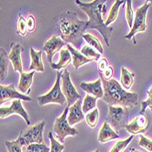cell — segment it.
I'll return each mask as SVG.
<instances>
[{"mask_svg":"<svg viewBox=\"0 0 152 152\" xmlns=\"http://www.w3.org/2000/svg\"><path fill=\"white\" fill-rule=\"evenodd\" d=\"M133 136H134V135H131L129 137H128L127 140L118 141V142L113 146V148H111V150H110L109 152H123V150L128 147V145H129V144L131 142V140H133Z\"/></svg>","mask_w":152,"mask_h":152,"instance_id":"cell-29","label":"cell"},{"mask_svg":"<svg viewBox=\"0 0 152 152\" xmlns=\"http://www.w3.org/2000/svg\"><path fill=\"white\" fill-rule=\"evenodd\" d=\"M96 96H91L90 95H87L84 100H83V106H82V110L84 113H87L91 109H95L96 108Z\"/></svg>","mask_w":152,"mask_h":152,"instance_id":"cell-27","label":"cell"},{"mask_svg":"<svg viewBox=\"0 0 152 152\" xmlns=\"http://www.w3.org/2000/svg\"><path fill=\"white\" fill-rule=\"evenodd\" d=\"M24 50L22 46L20 44H15L13 43L11 47V51L9 53V60L11 61L14 70L16 72H19L20 74L23 73V66H22V61H21V53Z\"/></svg>","mask_w":152,"mask_h":152,"instance_id":"cell-14","label":"cell"},{"mask_svg":"<svg viewBox=\"0 0 152 152\" xmlns=\"http://www.w3.org/2000/svg\"><path fill=\"white\" fill-rule=\"evenodd\" d=\"M64 46H65V41L57 35H54L45 43L43 47V50L46 51L47 56H48V60L51 64H52V59H53L54 55L58 51H59Z\"/></svg>","mask_w":152,"mask_h":152,"instance_id":"cell-12","label":"cell"},{"mask_svg":"<svg viewBox=\"0 0 152 152\" xmlns=\"http://www.w3.org/2000/svg\"><path fill=\"white\" fill-rule=\"evenodd\" d=\"M34 75H35V71H31L29 73L23 72L20 74V79L18 83V89L20 92L29 94L30 92L29 88L32 85Z\"/></svg>","mask_w":152,"mask_h":152,"instance_id":"cell-19","label":"cell"},{"mask_svg":"<svg viewBox=\"0 0 152 152\" xmlns=\"http://www.w3.org/2000/svg\"><path fill=\"white\" fill-rule=\"evenodd\" d=\"M107 67H108V65H107V61L106 58H102L101 60H99L98 62V69H99L100 75L104 73V71L107 69Z\"/></svg>","mask_w":152,"mask_h":152,"instance_id":"cell-38","label":"cell"},{"mask_svg":"<svg viewBox=\"0 0 152 152\" xmlns=\"http://www.w3.org/2000/svg\"><path fill=\"white\" fill-rule=\"evenodd\" d=\"M148 120L145 114H140L137 116L130 123H129L126 126V129L129 133H131L132 135H137L144 133L148 128Z\"/></svg>","mask_w":152,"mask_h":152,"instance_id":"cell-13","label":"cell"},{"mask_svg":"<svg viewBox=\"0 0 152 152\" xmlns=\"http://www.w3.org/2000/svg\"><path fill=\"white\" fill-rule=\"evenodd\" d=\"M126 1H123V0H117V1H115L114 5L112 6L111 9H110L109 11V14L107 16V18L105 22L106 26H108L109 24H111L112 22H114L117 18H118V10H119V7L121 5H123L124 3H125Z\"/></svg>","mask_w":152,"mask_h":152,"instance_id":"cell-24","label":"cell"},{"mask_svg":"<svg viewBox=\"0 0 152 152\" xmlns=\"http://www.w3.org/2000/svg\"><path fill=\"white\" fill-rule=\"evenodd\" d=\"M100 78L104 89L102 100L107 103L108 106L131 107L137 104L139 96L137 93L124 90L116 79L111 78L110 80H105L102 77Z\"/></svg>","mask_w":152,"mask_h":152,"instance_id":"cell-2","label":"cell"},{"mask_svg":"<svg viewBox=\"0 0 152 152\" xmlns=\"http://www.w3.org/2000/svg\"><path fill=\"white\" fill-rule=\"evenodd\" d=\"M72 61V57L71 54L67 48H64L60 50V56H59V61L58 63H52L51 67L53 69L60 70L61 68L66 67L68 64Z\"/></svg>","mask_w":152,"mask_h":152,"instance_id":"cell-21","label":"cell"},{"mask_svg":"<svg viewBox=\"0 0 152 152\" xmlns=\"http://www.w3.org/2000/svg\"><path fill=\"white\" fill-rule=\"evenodd\" d=\"M5 144L8 152H23L22 151L23 146L18 139L12 141H6Z\"/></svg>","mask_w":152,"mask_h":152,"instance_id":"cell-32","label":"cell"},{"mask_svg":"<svg viewBox=\"0 0 152 152\" xmlns=\"http://www.w3.org/2000/svg\"><path fill=\"white\" fill-rule=\"evenodd\" d=\"M82 119H84V112L82 110V100L79 99L75 104L68 107L67 121L70 126H73Z\"/></svg>","mask_w":152,"mask_h":152,"instance_id":"cell-16","label":"cell"},{"mask_svg":"<svg viewBox=\"0 0 152 152\" xmlns=\"http://www.w3.org/2000/svg\"><path fill=\"white\" fill-rule=\"evenodd\" d=\"M0 90H1V98H0V104H4L5 102L8 100H14V99H20V100H26L30 101V96H25L24 94L19 93L13 84H10L9 86H0Z\"/></svg>","mask_w":152,"mask_h":152,"instance_id":"cell-11","label":"cell"},{"mask_svg":"<svg viewBox=\"0 0 152 152\" xmlns=\"http://www.w3.org/2000/svg\"><path fill=\"white\" fill-rule=\"evenodd\" d=\"M94 152H99V149H96V151H94Z\"/></svg>","mask_w":152,"mask_h":152,"instance_id":"cell-41","label":"cell"},{"mask_svg":"<svg viewBox=\"0 0 152 152\" xmlns=\"http://www.w3.org/2000/svg\"><path fill=\"white\" fill-rule=\"evenodd\" d=\"M129 109L124 107L108 106V115L106 121L111 125L116 131H118L128 125Z\"/></svg>","mask_w":152,"mask_h":152,"instance_id":"cell-5","label":"cell"},{"mask_svg":"<svg viewBox=\"0 0 152 152\" xmlns=\"http://www.w3.org/2000/svg\"><path fill=\"white\" fill-rule=\"evenodd\" d=\"M99 109L96 107L91 112H89L86 115V121L88 123V125L90 128H95L96 123L99 121Z\"/></svg>","mask_w":152,"mask_h":152,"instance_id":"cell-28","label":"cell"},{"mask_svg":"<svg viewBox=\"0 0 152 152\" xmlns=\"http://www.w3.org/2000/svg\"><path fill=\"white\" fill-rule=\"evenodd\" d=\"M80 88L86 91L88 95H93L96 99H103L104 96V89L102 88L101 78L96 79L93 82H82L80 84Z\"/></svg>","mask_w":152,"mask_h":152,"instance_id":"cell-15","label":"cell"},{"mask_svg":"<svg viewBox=\"0 0 152 152\" xmlns=\"http://www.w3.org/2000/svg\"><path fill=\"white\" fill-rule=\"evenodd\" d=\"M130 152H140V151H139V150H136V149H131V150H130Z\"/></svg>","mask_w":152,"mask_h":152,"instance_id":"cell-40","label":"cell"},{"mask_svg":"<svg viewBox=\"0 0 152 152\" xmlns=\"http://www.w3.org/2000/svg\"><path fill=\"white\" fill-rule=\"evenodd\" d=\"M147 93H148V99L141 103L142 108H141L140 114H144V112H145V110H146L147 107H149L152 110V87L148 90Z\"/></svg>","mask_w":152,"mask_h":152,"instance_id":"cell-35","label":"cell"},{"mask_svg":"<svg viewBox=\"0 0 152 152\" xmlns=\"http://www.w3.org/2000/svg\"><path fill=\"white\" fill-rule=\"evenodd\" d=\"M26 152H50V148H48L46 143H33L26 148Z\"/></svg>","mask_w":152,"mask_h":152,"instance_id":"cell-30","label":"cell"},{"mask_svg":"<svg viewBox=\"0 0 152 152\" xmlns=\"http://www.w3.org/2000/svg\"><path fill=\"white\" fill-rule=\"evenodd\" d=\"M66 48L69 50L71 57H72V62H73V66L75 67V69H78V67L81 66L82 65H84L86 63L90 62L91 60L87 58L84 55H82L81 52H79L78 50H77L75 48H72L70 45H67Z\"/></svg>","mask_w":152,"mask_h":152,"instance_id":"cell-20","label":"cell"},{"mask_svg":"<svg viewBox=\"0 0 152 152\" xmlns=\"http://www.w3.org/2000/svg\"><path fill=\"white\" fill-rule=\"evenodd\" d=\"M139 145L145 148L146 150H148V152H152V141L150 140H148V137H146L144 135H140V142Z\"/></svg>","mask_w":152,"mask_h":152,"instance_id":"cell-36","label":"cell"},{"mask_svg":"<svg viewBox=\"0 0 152 152\" xmlns=\"http://www.w3.org/2000/svg\"><path fill=\"white\" fill-rule=\"evenodd\" d=\"M46 126L45 121H41L33 126H28L24 131L22 130L18 139L20 140L23 147H27L33 143L45 144L43 140V131Z\"/></svg>","mask_w":152,"mask_h":152,"instance_id":"cell-4","label":"cell"},{"mask_svg":"<svg viewBox=\"0 0 152 152\" xmlns=\"http://www.w3.org/2000/svg\"><path fill=\"white\" fill-rule=\"evenodd\" d=\"M61 80H62V83H61L62 92L66 99L67 107H70L73 104H75L79 99H81V96L77 93L74 85L72 84L69 71L65 69L61 73Z\"/></svg>","mask_w":152,"mask_h":152,"instance_id":"cell-9","label":"cell"},{"mask_svg":"<svg viewBox=\"0 0 152 152\" xmlns=\"http://www.w3.org/2000/svg\"><path fill=\"white\" fill-rule=\"evenodd\" d=\"M83 38H84L87 41L89 46L93 47L96 50H98L100 54H102L104 52V49H103V48L101 46L100 41L98 39V37H94L91 34H84V36H83Z\"/></svg>","mask_w":152,"mask_h":152,"instance_id":"cell-26","label":"cell"},{"mask_svg":"<svg viewBox=\"0 0 152 152\" xmlns=\"http://www.w3.org/2000/svg\"><path fill=\"white\" fill-rule=\"evenodd\" d=\"M151 1H146L142 7L137 8L135 13V19L133 23V26L130 29L129 33L125 37L127 39H131L134 37V36L137 33L144 32L147 29V25H146V17H147V12L148 7L151 6Z\"/></svg>","mask_w":152,"mask_h":152,"instance_id":"cell-8","label":"cell"},{"mask_svg":"<svg viewBox=\"0 0 152 152\" xmlns=\"http://www.w3.org/2000/svg\"><path fill=\"white\" fill-rule=\"evenodd\" d=\"M127 7H126V11H125V14H126V20L128 22V25L130 28H132L133 26V9H132V4H131V1L130 0H127Z\"/></svg>","mask_w":152,"mask_h":152,"instance_id":"cell-33","label":"cell"},{"mask_svg":"<svg viewBox=\"0 0 152 152\" xmlns=\"http://www.w3.org/2000/svg\"><path fill=\"white\" fill-rule=\"evenodd\" d=\"M100 76L105 80H110V79H111V77H112V76H113V68L111 66H108L107 69L104 71V73L101 74Z\"/></svg>","mask_w":152,"mask_h":152,"instance_id":"cell-39","label":"cell"},{"mask_svg":"<svg viewBox=\"0 0 152 152\" xmlns=\"http://www.w3.org/2000/svg\"><path fill=\"white\" fill-rule=\"evenodd\" d=\"M134 77L135 74L130 73L126 67H122L121 68V77H120V82L121 85L123 86L124 88L129 89L131 86L134 83Z\"/></svg>","mask_w":152,"mask_h":152,"instance_id":"cell-23","label":"cell"},{"mask_svg":"<svg viewBox=\"0 0 152 152\" xmlns=\"http://www.w3.org/2000/svg\"><path fill=\"white\" fill-rule=\"evenodd\" d=\"M81 54L84 55L87 58L90 59L91 61H98L101 57V54L98 50H96L88 45L84 46L81 48Z\"/></svg>","mask_w":152,"mask_h":152,"instance_id":"cell-25","label":"cell"},{"mask_svg":"<svg viewBox=\"0 0 152 152\" xmlns=\"http://www.w3.org/2000/svg\"><path fill=\"white\" fill-rule=\"evenodd\" d=\"M30 58L31 64L29 69L33 71L43 72L44 65L42 62V51H35L33 48H30Z\"/></svg>","mask_w":152,"mask_h":152,"instance_id":"cell-18","label":"cell"},{"mask_svg":"<svg viewBox=\"0 0 152 152\" xmlns=\"http://www.w3.org/2000/svg\"><path fill=\"white\" fill-rule=\"evenodd\" d=\"M118 137L119 135L111 129V127H110V125L107 121H105L99 132V136H98L99 141L100 143H106L109 140L118 139Z\"/></svg>","mask_w":152,"mask_h":152,"instance_id":"cell-17","label":"cell"},{"mask_svg":"<svg viewBox=\"0 0 152 152\" xmlns=\"http://www.w3.org/2000/svg\"><path fill=\"white\" fill-rule=\"evenodd\" d=\"M26 25H27V31L33 32L36 28V21L32 15H29L26 18Z\"/></svg>","mask_w":152,"mask_h":152,"instance_id":"cell-37","label":"cell"},{"mask_svg":"<svg viewBox=\"0 0 152 152\" xmlns=\"http://www.w3.org/2000/svg\"><path fill=\"white\" fill-rule=\"evenodd\" d=\"M88 21L79 20L76 13L68 11L60 16L57 30L65 42L72 44L77 50L82 46L84 32L88 29Z\"/></svg>","mask_w":152,"mask_h":152,"instance_id":"cell-1","label":"cell"},{"mask_svg":"<svg viewBox=\"0 0 152 152\" xmlns=\"http://www.w3.org/2000/svg\"><path fill=\"white\" fill-rule=\"evenodd\" d=\"M67 112L68 107L65 108L63 114L58 117L54 124V132L57 134L58 139L61 144L65 142V137L66 136H77L78 134L77 130L72 128L67 121Z\"/></svg>","mask_w":152,"mask_h":152,"instance_id":"cell-7","label":"cell"},{"mask_svg":"<svg viewBox=\"0 0 152 152\" xmlns=\"http://www.w3.org/2000/svg\"><path fill=\"white\" fill-rule=\"evenodd\" d=\"M105 0H94L90 3H84L76 0V4L84 11L88 17V29H96L103 37L107 46H109V38L113 31V27L107 26L103 20L102 10L105 6Z\"/></svg>","mask_w":152,"mask_h":152,"instance_id":"cell-3","label":"cell"},{"mask_svg":"<svg viewBox=\"0 0 152 152\" xmlns=\"http://www.w3.org/2000/svg\"><path fill=\"white\" fill-rule=\"evenodd\" d=\"M9 58L7 51L1 48H0V80L1 82L5 80L8 73Z\"/></svg>","mask_w":152,"mask_h":152,"instance_id":"cell-22","label":"cell"},{"mask_svg":"<svg viewBox=\"0 0 152 152\" xmlns=\"http://www.w3.org/2000/svg\"><path fill=\"white\" fill-rule=\"evenodd\" d=\"M13 114L20 115L25 119V121L27 125L31 126L29 117H28V115H27L26 110L24 109L20 99H14L9 107H0V118H1L2 119L6 118L7 117L13 115Z\"/></svg>","mask_w":152,"mask_h":152,"instance_id":"cell-10","label":"cell"},{"mask_svg":"<svg viewBox=\"0 0 152 152\" xmlns=\"http://www.w3.org/2000/svg\"><path fill=\"white\" fill-rule=\"evenodd\" d=\"M48 137L50 140V152H62L64 150V145L55 140L52 132L48 133Z\"/></svg>","mask_w":152,"mask_h":152,"instance_id":"cell-31","label":"cell"},{"mask_svg":"<svg viewBox=\"0 0 152 152\" xmlns=\"http://www.w3.org/2000/svg\"><path fill=\"white\" fill-rule=\"evenodd\" d=\"M27 31V25H26V19L24 18V17H22L21 15L18 17V33L24 37L26 34Z\"/></svg>","mask_w":152,"mask_h":152,"instance_id":"cell-34","label":"cell"},{"mask_svg":"<svg viewBox=\"0 0 152 152\" xmlns=\"http://www.w3.org/2000/svg\"><path fill=\"white\" fill-rule=\"evenodd\" d=\"M60 78H61V73L58 71L56 83H55V85L51 88V90L48 94L39 96L37 98V101L40 106H44L49 103H57L60 105L66 104V99L62 92V88H60Z\"/></svg>","mask_w":152,"mask_h":152,"instance_id":"cell-6","label":"cell"}]
</instances>
